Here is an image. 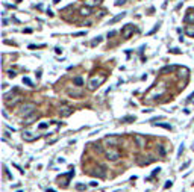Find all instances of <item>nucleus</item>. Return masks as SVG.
<instances>
[{
	"label": "nucleus",
	"instance_id": "1",
	"mask_svg": "<svg viewBox=\"0 0 194 192\" xmlns=\"http://www.w3.org/2000/svg\"><path fill=\"white\" fill-rule=\"evenodd\" d=\"M106 80V74L105 73H99V74H94V76H91L88 80V89L89 91H96L99 86H102L103 85V82Z\"/></svg>",
	"mask_w": 194,
	"mask_h": 192
},
{
	"label": "nucleus",
	"instance_id": "2",
	"mask_svg": "<svg viewBox=\"0 0 194 192\" xmlns=\"http://www.w3.org/2000/svg\"><path fill=\"white\" fill-rule=\"evenodd\" d=\"M167 88H165V83H159L158 86L152 88L147 94H146V100H153V98H158L162 94H165Z\"/></svg>",
	"mask_w": 194,
	"mask_h": 192
},
{
	"label": "nucleus",
	"instance_id": "3",
	"mask_svg": "<svg viewBox=\"0 0 194 192\" xmlns=\"http://www.w3.org/2000/svg\"><path fill=\"white\" fill-rule=\"evenodd\" d=\"M36 110V106L35 103H24V105H21L18 107V115L21 117V118H24V117H29V115H32L34 112Z\"/></svg>",
	"mask_w": 194,
	"mask_h": 192
},
{
	"label": "nucleus",
	"instance_id": "4",
	"mask_svg": "<svg viewBox=\"0 0 194 192\" xmlns=\"http://www.w3.org/2000/svg\"><path fill=\"white\" fill-rule=\"evenodd\" d=\"M103 154L108 160H111V162H115V160H118L120 156H122V153L117 150V148H114V147H106L103 148Z\"/></svg>",
	"mask_w": 194,
	"mask_h": 192
},
{
	"label": "nucleus",
	"instance_id": "5",
	"mask_svg": "<svg viewBox=\"0 0 194 192\" xmlns=\"http://www.w3.org/2000/svg\"><path fill=\"white\" fill-rule=\"evenodd\" d=\"M58 114H59L62 118H67V117H70L71 114H73V107L68 105H61L59 109H58Z\"/></svg>",
	"mask_w": 194,
	"mask_h": 192
},
{
	"label": "nucleus",
	"instance_id": "6",
	"mask_svg": "<svg viewBox=\"0 0 194 192\" xmlns=\"http://www.w3.org/2000/svg\"><path fill=\"white\" fill-rule=\"evenodd\" d=\"M135 30H137V29H135L134 24H126L123 29H122V36H123L124 39H127V38H130V36L134 35Z\"/></svg>",
	"mask_w": 194,
	"mask_h": 192
},
{
	"label": "nucleus",
	"instance_id": "7",
	"mask_svg": "<svg viewBox=\"0 0 194 192\" xmlns=\"http://www.w3.org/2000/svg\"><path fill=\"white\" fill-rule=\"evenodd\" d=\"M103 144H106L108 147H115V145H118L120 144V138L118 136H105L103 138Z\"/></svg>",
	"mask_w": 194,
	"mask_h": 192
},
{
	"label": "nucleus",
	"instance_id": "8",
	"mask_svg": "<svg viewBox=\"0 0 194 192\" xmlns=\"http://www.w3.org/2000/svg\"><path fill=\"white\" fill-rule=\"evenodd\" d=\"M21 136H23V139L26 141V142H34V141H36L39 138V135H35L32 130H24Z\"/></svg>",
	"mask_w": 194,
	"mask_h": 192
},
{
	"label": "nucleus",
	"instance_id": "9",
	"mask_svg": "<svg viewBox=\"0 0 194 192\" xmlns=\"http://www.w3.org/2000/svg\"><path fill=\"white\" fill-rule=\"evenodd\" d=\"M67 94L70 97H73V98H80L84 95V89H80V88H70L67 91Z\"/></svg>",
	"mask_w": 194,
	"mask_h": 192
},
{
	"label": "nucleus",
	"instance_id": "10",
	"mask_svg": "<svg viewBox=\"0 0 194 192\" xmlns=\"http://www.w3.org/2000/svg\"><path fill=\"white\" fill-rule=\"evenodd\" d=\"M38 118H39V114H38V112H36V114L34 112L32 115H29V117H24V118H23V121H21V124H23V126H31V124H32L34 121H36Z\"/></svg>",
	"mask_w": 194,
	"mask_h": 192
},
{
	"label": "nucleus",
	"instance_id": "11",
	"mask_svg": "<svg viewBox=\"0 0 194 192\" xmlns=\"http://www.w3.org/2000/svg\"><path fill=\"white\" fill-rule=\"evenodd\" d=\"M106 170H105V166H97L94 171H91L89 174L91 175H97V177H100V178H105L106 177V173H105Z\"/></svg>",
	"mask_w": 194,
	"mask_h": 192
},
{
	"label": "nucleus",
	"instance_id": "12",
	"mask_svg": "<svg viewBox=\"0 0 194 192\" xmlns=\"http://www.w3.org/2000/svg\"><path fill=\"white\" fill-rule=\"evenodd\" d=\"M134 139L137 141V144H138L140 148H144V147H146V138H142V136H140V135H135Z\"/></svg>",
	"mask_w": 194,
	"mask_h": 192
},
{
	"label": "nucleus",
	"instance_id": "13",
	"mask_svg": "<svg viewBox=\"0 0 194 192\" xmlns=\"http://www.w3.org/2000/svg\"><path fill=\"white\" fill-rule=\"evenodd\" d=\"M185 34L188 36H191V38H194V23L193 24H187V26H185Z\"/></svg>",
	"mask_w": 194,
	"mask_h": 192
},
{
	"label": "nucleus",
	"instance_id": "14",
	"mask_svg": "<svg viewBox=\"0 0 194 192\" xmlns=\"http://www.w3.org/2000/svg\"><path fill=\"white\" fill-rule=\"evenodd\" d=\"M126 17V12H122V14H118V15H115V17L112 18V20H109V24H114V23H117V21H120L122 18Z\"/></svg>",
	"mask_w": 194,
	"mask_h": 192
},
{
	"label": "nucleus",
	"instance_id": "15",
	"mask_svg": "<svg viewBox=\"0 0 194 192\" xmlns=\"http://www.w3.org/2000/svg\"><path fill=\"white\" fill-rule=\"evenodd\" d=\"M135 120H137V117H135V115H129V117H123V118H122L120 121H122V122H126V124H129V122H134Z\"/></svg>",
	"mask_w": 194,
	"mask_h": 192
},
{
	"label": "nucleus",
	"instance_id": "16",
	"mask_svg": "<svg viewBox=\"0 0 194 192\" xmlns=\"http://www.w3.org/2000/svg\"><path fill=\"white\" fill-rule=\"evenodd\" d=\"M102 3V0H85V5L89 6V8H93V6H97V5H100Z\"/></svg>",
	"mask_w": 194,
	"mask_h": 192
},
{
	"label": "nucleus",
	"instance_id": "17",
	"mask_svg": "<svg viewBox=\"0 0 194 192\" xmlns=\"http://www.w3.org/2000/svg\"><path fill=\"white\" fill-rule=\"evenodd\" d=\"M153 126H158V127H162V129H167V130H171L173 127L170 126V124H167V122H152Z\"/></svg>",
	"mask_w": 194,
	"mask_h": 192
},
{
	"label": "nucleus",
	"instance_id": "18",
	"mask_svg": "<svg viewBox=\"0 0 194 192\" xmlns=\"http://www.w3.org/2000/svg\"><path fill=\"white\" fill-rule=\"evenodd\" d=\"M171 71H175V67L173 65H167V67H164V68H161V74H167V73H171Z\"/></svg>",
	"mask_w": 194,
	"mask_h": 192
},
{
	"label": "nucleus",
	"instance_id": "19",
	"mask_svg": "<svg viewBox=\"0 0 194 192\" xmlns=\"http://www.w3.org/2000/svg\"><path fill=\"white\" fill-rule=\"evenodd\" d=\"M73 83H74L76 86H82V85H84V79H82V77H74V79H73Z\"/></svg>",
	"mask_w": 194,
	"mask_h": 192
},
{
	"label": "nucleus",
	"instance_id": "20",
	"mask_svg": "<svg viewBox=\"0 0 194 192\" xmlns=\"http://www.w3.org/2000/svg\"><path fill=\"white\" fill-rule=\"evenodd\" d=\"M80 14H82L84 17H88L89 14H91V9H89V6H87V8H82V9H80Z\"/></svg>",
	"mask_w": 194,
	"mask_h": 192
},
{
	"label": "nucleus",
	"instance_id": "21",
	"mask_svg": "<svg viewBox=\"0 0 194 192\" xmlns=\"http://www.w3.org/2000/svg\"><path fill=\"white\" fill-rule=\"evenodd\" d=\"M100 42H102V36H97L94 41H91V47H96V46L100 44Z\"/></svg>",
	"mask_w": 194,
	"mask_h": 192
},
{
	"label": "nucleus",
	"instance_id": "22",
	"mask_svg": "<svg viewBox=\"0 0 194 192\" xmlns=\"http://www.w3.org/2000/svg\"><path fill=\"white\" fill-rule=\"evenodd\" d=\"M47 127H49V122H41V124L38 126L39 130H44V129H47Z\"/></svg>",
	"mask_w": 194,
	"mask_h": 192
},
{
	"label": "nucleus",
	"instance_id": "23",
	"mask_svg": "<svg viewBox=\"0 0 194 192\" xmlns=\"http://www.w3.org/2000/svg\"><path fill=\"white\" fill-rule=\"evenodd\" d=\"M158 150H159V154H161V156H165V150H164V145H158Z\"/></svg>",
	"mask_w": 194,
	"mask_h": 192
},
{
	"label": "nucleus",
	"instance_id": "24",
	"mask_svg": "<svg viewBox=\"0 0 194 192\" xmlns=\"http://www.w3.org/2000/svg\"><path fill=\"white\" fill-rule=\"evenodd\" d=\"M185 21H188V23H190V21H194V15H193V14H190V12H188V15L185 17Z\"/></svg>",
	"mask_w": 194,
	"mask_h": 192
},
{
	"label": "nucleus",
	"instance_id": "25",
	"mask_svg": "<svg viewBox=\"0 0 194 192\" xmlns=\"http://www.w3.org/2000/svg\"><path fill=\"white\" fill-rule=\"evenodd\" d=\"M171 186H173V182H171V180H168V182H165L164 189H168V188H171Z\"/></svg>",
	"mask_w": 194,
	"mask_h": 192
},
{
	"label": "nucleus",
	"instance_id": "26",
	"mask_svg": "<svg viewBox=\"0 0 194 192\" xmlns=\"http://www.w3.org/2000/svg\"><path fill=\"white\" fill-rule=\"evenodd\" d=\"M85 188H87V186H85V185H82V183L76 185V189H77V191H85Z\"/></svg>",
	"mask_w": 194,
	"mask_h": 192
},
{
	"label": "nucleus",
	"instance_id": "27",
	"mask_svg": "<svg viewBox=\"0 0 194 192\" xmlns=\"http://www.w3.org/2000/svg\"><path fill=\"white\" fill-rule=\"evenodd\" d=\"M23 82H24L26 85H29V86L32 85V82H31V79H27V77H24V79H23Z\"/></svg>",
	"mask_w": 194,
	"mask_h": 192
},
{
	"label": "nucleus",
	"instance_id": "28",
	"mask_svg": "<svg viewBox=\"0 0 194 192\" xmlns=\"http://www.w3.org/2000/svg\"><path fill=\"white\" fill-rule=\"evenodd\" d=\"M124 3H126V0H117V2H115L117 6H122V5H124Z\"/></svg>",
	"mask_w": 194,
	"mask_h": 192
},
{
	"label": "nucleus",
	"instance_id": "29",
	"mask_svg": "<svg viewBox=\"0 0 194 192\" xmlns=\"http://www.w3.org/2000/svg\"><path fill=\"white\" fill-rule=\"evenodd\" d=\"M8 76H9V77H15V71L9 70V71H8Z\"/></svg>",
	"mask_w": 194,
	"mask_h": 192
},
{
	"label": "nucleus",
	"instance_id": "30",
	"mask_svg": "<svg viewBox=\"0 0 194 192\" xmlns=\"http://www.w3.org/2000/svg\"><path fill=\"white\" fill-rule=\"evenodd\" d=\"M55 53H56V54H59V53H62V49H59V47H56V49H55Z\"/></svg>",
	"mask_w": 194,
	"mask_h": 192
},
{
	"label": "nucleus",
	"instance_id": "31",
	"mask_svg": "<svg viewBox=\"0 0 194 192\" xmlns=\"http://www.w3.org/2000/svg\"><path fill=\"white\" fill-rule=\"evenodd\" d=\"M159 171H161V170H159V168H156V170H153V173H152V177H153V175H156L159 173Z\"/></svg>",
	"mask_w": 194,
	"mask_h": 192
},
{
	"label": "nucleus",
	"instance_id": "32",
	"mask_svg": "<svg viewBox=\"0 0 194 192\" xmlns=\"http://www.w3.org/2000/svg\"><path fill=\"white\" fill-rule=\"evenodd\" d=\"M85 35V32H77V34H74V36H82Z\"/></svg>",
	"mask_w": 194,
	"mask_h": 192
},
{
	"label": "nucleus",
	"instance_id": "33",
	"mask_svg": "<svg viewBox=\"0 0 194 192\" xmlns=\"http://www.w3.org/2000/svg\"><path fill=\"white\" fill-rule=\"evenodd\" d=\"M115 35V32H109V34H108V38H111V36H114Z\"/></svg>",
	"mask_w": 194,
	"mask_h": 192
},
{
	"label": "nucleus",
	"instance_id": "34",
	"mask_svg": "<svg viewBox=\"0 0 194 192\" xmlns=\"http://www.w3.org/2000/svg\"><path fill=\"white\" fill-rule=\"evenodd\" d=\"M53 3H59V0H53Z\"/></svg>",
	"mask_w": 194,
	"mask_h": 192
},
{
	"label": "nucleus",
	"instance_id": "35",
	"mask_svg": "<svg viewBox=\"0 0 194 192\" xmlns=\"http://www.w3.org/2000/svg\"><path fill=\"white\" fill-rule=\"evenodd\" d=\"M49 192H56V191L55 189H49Z\"/></svg>",
	"mask_w": 194,
	"mask_h": 192
},
{
	"label": "nucleus",
	"instance_id": "36",
	"mask_svg": "<svg viewBox=\"0 0 194 192\" xmlns=\"http://www.w3.org/2000/svg\"><path fill=\"white\" fill-rule=\"evenodd\" d=\"M17 2H21V0H17Z\"/></svg>",
	"mask_w": 194,
	"mask_h": 192
},
{
	"label": "nucleus",
	"instance_id": "37",
	"mask_svg": "<svg viewBox=\"0 0 194 192\" xmlns=\"http://www.w3.org/2000/svg\"><path fill=\"white\" fill-rule=\"evenodd\" d=\"M17 192H21V191H17Z\"/></svg>",
	"mask_w": 194,
	"mask_h": 192
}]
</instances>
